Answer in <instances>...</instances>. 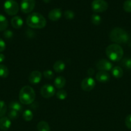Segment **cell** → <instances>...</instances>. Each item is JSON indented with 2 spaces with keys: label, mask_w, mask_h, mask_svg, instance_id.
<instances>
[{
  "label": "cell",
  "mask_w": 131,
  "mask_h": 131,
  "mask_svg": "<svg viewBox=\"0 0 131 131\" xmlns=\"http://www.w3.org/2000/svg\"><path fill=\"white\" fill-rule=\"evenodd\" d=\"M26 24L33 29H42L46 25V20L41 14L35 12L30 14L26 19Z\"/></svg>",
  "instance_id": "cell-1"
},
{
  "label": "cell",
  "mask_w": 131,
  "mask_h": 131,
  "mask_svg": "<svg viewBox=\"0 0 131 131\" xmlns=\"http://www.w3.org/2000/svg\"><path fill=\"white\" fill-rule=\"evenodd\" d=\"M19 101L25 105L33 103L35 99V93L33 88L30 86H24L19 92Z\"/></svg>",
  "instance_id": "cell-2"
},
{
  "label": "cell",
  "mask_w": 131,
  "mask_h": 131,
  "mask_svg": "<svg viewBox=\"0 0 131 131\" xmlns=\"http://www.w3.org/2000/svg\"><path fill=\"white\" fill-rule=\"evenodd\" d=\"M105 53L110 60L113 61H119L123 58V50L119 45L113 43L107 47Z\"/></svg>",
  "instance_id": "cell-3"
},
{
  "label": "cell",
  "mask_w": 131,
  "mask_h": 131,
  "mask_svg": "<svg viewBox=\"0 0 131 131\" xmlns=\"http://www.w3.org/2000/svg\"><path fill=\"white\" fill-rule=\"evenodd\" d=\"M109 38L113 42L118 43H125L128 41V33L121 28H115L111 30L109 34Z\"/></svg>",
  "instance_id": "cell-4"
},
{
  "label": "cell",
  "mask_w": 131,
  "mask_h": 131,
  "mask_svg": "<svg viewBox=\"0 0 131 131\" xmlns=\"http://www.w3.org/2000/svg\"><path fill=\"white\" fill-rule=\"evenodd\" d=\"M3 6L5 12L9 15H15L19 12V5L15 0H6Z\"/></svg>",
  "instance_id": "cell-5"
},
{
  "label": "cell",
  "mask_w": 131,
  "mask_h": 131,
  "mask_svg": "<svg viewBox=\"0 0 131 131\" xmlns=\"http://www.w3.org/2000/svg\"><path fill=\"white\" fill-rule=\"evenodd\" d=\"M91 8L95 12H103L108 8V3L105 0H94L91 3Z\"/></svg>",
  "instance_id": "cell-6"
},
{
  "label": "cell",
  "mask_w": 131,
  "mask_h": 131,
  "mask_svg": "<svg viewBox=\"0 0 131 131\" xmlns=\"http://www.w3.org/2000/svg\"><path fill=\"white\" fill-rule=\"evenodd\" d=\"M96 82L91 77H87L83 79L81 82V88L85 92H89L95 88Z\"/></svg>",
  "instance_id": "cell-7"
},
{
  "label": "cell",
  "mask_w": 131,
  "mask_h": 131,
  "mask_svg": "<svg viewBox=\"0 0 131 131\" xmlns=\"http://www.w3.org/2000/svg\"><path fill=\"white\" fill-rule=\"evenodd\" d=\"M35 5V0H22L21 10L24 14H28L33 10Z\"/></svg>",
  "instance_id": "cell-8"
},
{
  "label": "cell",
  "mask_w": 131,
  "mask_h": 131,
  "mask_svg": "<svg viewBox=\"0 0 131 131\" xmlns=\"http://www.w3.org/2000/svg\"><path fill=\"white\" fill-rule=\"evenodd\" d=\"M55 93V88L51 84H45L41 89V94L44 98L48 99L53 97Z\"/></svg>",
  "instance_id": "cell-9"
},
{
  "label": "cell",
  "mask_w": 131,
  "mask_h": 131,
  "mask_svg": "<svg viewBox=\"0 0 131 131\" xmlns=\"http://www.w3.org/2000/svg\"><path fill=\"white\" fill-rule=\"evenodd\" d=\"M96 68L100 71H109L113 69V64L109 60L105 59L100 60L96 63Z\"/></svg>",
  "instance_id": "cell-10"
},
{
  "label": "cell",
  "mask_w": 131,
  "mask_h": 131,
  "mask_svg": "<svg viewBox=\"0 0 131 131\" xmlns=\"http://www.w3.org/2000/svg\"><path fill=\"white\" fill-rule=\"evenodd\" d=\"M42 79V74L38 70H34L30 73L29 75V81L31 84H36L40 83Z\"/></svg>",
  "instance_id": "cell-11"
},
{
  "label": "cell",
  "mask_w": 131,
  "mask_h": 131,
  "mask_svg": "<svg viewBox=\"0 0 131 131\" xmlns=\"http://www.w3.org/2000/svg\"><path fill=\"white\" fill-rule=\"evenodd\" d=\"M62 17V11L60 8H54L48 14V18L52 21H57Z\"/></svg>",
  "instance_id": "cell-12"
},
{
  "label": "cell",
  "mask_w": 131,
  "mask_h": 131,
  "mask_svg": "<svg viewBox=\"0 0 131 131\" xmlns=\"http://www.w3.org/2000/svg\"><path fill=\"white\" fill-rule=\"evenodd\" d=\"M96 79L100 83H107L110 80V75L107 72L99 71L96 74Z\"/></svg>",
  "instance_id": "cell-13"
},
{
  "label": "cell",
  "mask_w": 131,
  "mask_h": 131,
  "mask_svg": "<svg viewBox=\"0 0 131 131\" xmlns=\"http://www.w3.org/2000/svg\"><path fill=\"white\" fill-rule=\"evenodd\" d=\"M11 126V121L8 117L3 116L0 118V129L6 131L8 130Z\"/></svg>",
  "instance_id": "cell-14"
},
{
  "label": "cell",
  "mask_w": 131,
  "mask_h": 131,
  "mask_svg": "<svg viewBox=\"0 0 131 131\" xmlns=\"http://www.w3.org/2000/svg\"><path fill=\"white\" fill-rule=\"evenodd\" d=\"M11 24L15 29H19L23 25V20L19 16H14L11 19Z\"/></svg>",
  "instance_id": "cell-15"
},
{
  "label": "cell",
  "mask_w": 131,
  "mask_h": 131,
  "mask_svg": "<svg viewBox=\"0 0 131 131\" xmlns=\"http://www.w3.org/2000/svg\"><path fill=\"white\" fill-rule=\"evenodd\" d=\"M66 69V64L62 60H58L54 63L53 70L56 72H62Z\"/></svg>",
  "instance_id": "cell-16"
},
{
  "label": "cell",
  "mask_w": 131,
  "mask_h": 131,
  "mask_svg": "<svg viewBox=\"0 0 131 131\" xmlns=\"http://www.w3.org/2000/svg\"><path fill=\"white\" fill-rule=\"evenodd\" d=\"M66 79L62 76L57 77L55 79V82H54L55 87L57 88H59V89L64 88L66 85Z\"/></svg>",
  "instance_id": "cell-17"
},
{
  "label": "cell",
  "mask_w": 131,
  "mask_h": 131,
  "mask_svg": "<svg viewBox=\"0 0 131 131\" xmlns=\"http://www.w3.org/2000/svg\"><path fill=\"white\" fill-rule=\"evenodd\" d=\"M112 75L115 78H121L123 75V71L120 67H114L111 70Z\"/></svg>",
  "instance_id": "cell-18"
},
{
  "label": "cell",
  "mask_w": 131,
  "mask_h": 131,
  "mask_svg": "<svg viewBox=\"0 0 131 131\" xmlns=\"http://www.w3.org/2000/svg\"><path fill=\"white\" fill-rule=\"evenodd\" d=\"M8 26V22L6 18L2 14H0V31H5Z\"/></svg>",
  "instance_id": "cell-19"
},
{
  "label": "cell",
  "mask_w": 131,
  "mask_h": 131,
  "mask_svg": "<svg viewBox=\"0 0 131 131\" xmlns=\"http://www.w3.org/2000/svg\"><path fill=\"white\" fill-rule=\"evenodd\" d=\"M38 131H50V127L49 124L45 121H41L37 124Z\"/></svg>",
  "instance_id": "cell-20"
},
{
  "label": "cell",
  "mask_w": 131,
  "mask_h": 131,
  "mask_svg": "<svg viewBox=\"0 0 131 131\" xmlns=\"http://www.w3.org/2000/svg\"><path fill=\"white\" fill-rule=\"evenodd\" d=\"M9 108L11 110H14L17 112H20L21 111L23 107H22L21 104L19 102H17V101H12L10 104H9Z\"/></svg>",
  "instance_id": "cell-21"
},
{
  "label": "cell",
  "mask_w": 131,
  "mask_h": 131,
  "mask_svg": "<svg viewBox=\"0 0 131 131\" xmlns=\"http://www.w3.org/2000/svg\"><path fill=\"white\" fill-rule=\"evenodd\" d=\"M33 114L32 111L30 110H26L23 112V118L25 121L30 122L33 119Z\"/></svg>",
  "instance_id": "cell-22"
},
{
  "label": "cell",
  "mask_w": 131,
  "mask_h": 131,
  "mask_svg": "<svg viewBox=\"0 0 131 131\" xmlns=\"http://www.w3.org/2000/svg\"><path fill=\"white\" fill-rule=\"evenodd\" d=\"M9 70L4 65H0V78H6L8 76Z\"/></svg>",
  "instance_id": "cell-23"
},
{
  "label": "cell",
  "mask_w": 131,
  "mask_h": 131,
  "mask_svg": "<svg viewBox=\"0 0 131 131\" xmlns=\"http://www.w3.org/2000/svg\"><path fill=\"white\" fill-rule=\"evenodd\" d=\"M91 21L94 25L98 26L101 23V18L98 14H92L91 17Z\"/></svg>",
  "instance_id": "cell-24"
},
{
  "label": "cell",
  "mask_w": 131,
  "mask_h": 131,
  "mask_svg": "<svg viewBox=\"0 0 131 131\" xmlns=\"http://www.w3.org/2000/svg\"><path fill=\"white\" fill-rule=\"evenodd\" d=\"M7 110V107L3 101L0 100V117H3L6 113Z\"/></svg>",
  "instance_id": "cell-25"
},
{
  "label": "cell",
  "mask_w": 131,
  "mask_h": 131,
  "mask_svg": "<svg viewBox=\"0 0 131 131\" xmlns=\"http://www.w3.org/2000/svg\"><path fill=\"white\" fill-rule=\"evenodd\" d=\"M67 95V92L65 90H60L58 91L56 93V96L60 100H64L66 99Z\"/></svg>",
  "instance_id": "cell-26"
},
{
  "label": "cell",
  "mask_w": 131,
  "mask_h": 131,
  "mask_svg": "<svg viewBox=\"0 0 131 131\" xmlns=\"http://www.w3.org/2000/svg\"><path fill=\"white\" fill-rule=\"evenodd\" d=\"M123 10L127 12H131V0H126L123 5Z\"/></svg>",
  "instance_id": "cell-27"
},
{
  "label": "cell",
  "mask_w": 131,
  "mask_h": 131,
  "mask_svg": "<svg viewBox=\"0 0 131 131\" xmlns=\"http://www.w3.org/2000/svg\"><path fill=\"white\" fill-rule=\"evenodd\" d=\"M122 65L127 69L131 70V58H126L123 59L122 61Z\"/></svg>",
  "instance_id": "cell-28"
},
{
  "label": "cell",
  "mask_w": 131,
  "mask_h": 131,
  "mask_svg": "<svg viewBox=\"0 0 131 131\" xmlns=\"http://www.w3.org/2000/svg\"><path fill=\"white\" fill-rule=\"evenodd\" d=\"M64 15L66 19H69V20H71V19H73L74 17V13L72 10H66L64 12Z\"/></svg>",
  "instance_id": "cell-29"
},
{
  "label": "cell",
  "mask_w": 131,
  "mask_h": 131,
  "mask_svg": "<svg viewBox=\"0 0 131 131\" xmlns=\"http://www.w3.org/2000/svg\"><path fill=\"white\" fill-rule=\"evenodd\" d=\"M19 116V112L16 111H14V110H10L8 112V118L11 119V120H15Z\"/></svg>",
  "instance_id": "cell-30"
},
{
  "label": "cell",
  "mask_w": 131,
  "mask_h": 131,
  "mask_svg": "<svg viewBox=\"0 0 131 131\" xmlns=\"http://www.w3.org/2000/svg\"><path fill=\"white\" fill-rule=\"evenodd\" d=\"M43 75L45 78L48 79H51L53 78L54 74L51 70H45L43 72Z\"/></svg>",
  "instance_id": "cell-31"
},
{
  "label": "cell",
  "mask_w": 131,
  "mask_h": 131,
  "mask_svg": "<svg viewBox=\"0 0 131 131\" xmlns=\"http://www.w3.org/2000/svg\"><path fill=\"white\" fill-rule=\"evenodd\" d=\"M125 125L128 129L131 130V114L128 115V116L126 117L125 120Z\"/></svg>",
  "instance_id": "cell-32"
},
{
  "label": "cell",
  "mask_w": 131,
  "mask_h": 131,
  "mask_svg": "<svg viewBox=\"0 0 131 131\" xmlns=\"http://www.w3.org/2000/svg\"><path fill=\"white\" fill-rule=\"evenodd\" d=\"M3 36L6 38H10L13 37V32L10 29L5 30L3 33Z\"/></svg>",
  "instance_id": "cell-33"
},
{
  "label": "cell",
  "mask_w": 131,
  "mask_h": 131,
  "mask_svg": "<svg viewBox=\"0 0 131 131\" xmlns=\"http://www.w3.org/2000/svg\"><path fill=\"white\" fill-rule=\"evenodd\" d=\"M5 48H6V44L5 42L0 38V52H3L5 51Z\"/></svg>",
  "instance_id": "cell-34"
},
{
  "label": "cell",
  "mask_w": 131,
  "mask_h": 131,
  "mask_svg": "<svg viewBox=\"0 0 131 131\" xmlns=\"http://www.w3.org/2000/svg\"><path fill=\"white\" fill-rule=\"evenodd\" d=\"M94 73H95V70H94V69H92V68H90V69H89L88 70H87V74H88V75L89 77L92 76L94 74Z\"/></svg>",
  "instance_id": "cell-35"
},
{
  "label": "cell",
  "mask_w": 131,
  "mask_h": 131,
  "mask_svg": "<svg viewBox=\"0 0 131 131\" xmlns=\"http://www.w3.org/2000/svg\"><path fill=\"white\" fill-rule=\"evenodd\" d=\"M5 55L3 54L0 53V63L3 62V61L5 60Z\"/></svg>",
  "instance_id": "cell-36"
},
{
  "label": "cell",
  "mask_w": 131,
  "mask_h": 131,
  "mask_svg": "<svg viewBox=\"0 0 131 131\" xmlns=\"http://www.w3.org/2000/svg\"><path fill=\"white\" fill-rule=\"evenodd\" d=\"M50 1H51V0H43L44 2L46 3H49Z\"/></svg>",
  "instance_id": "cell-37"
}]
</instances>
